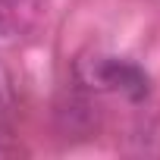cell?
<instances>
[{"instance_id": "6da1fadb", "label": "cell", "mask_w": 160, "mask_h": 160, "mask_svg": "<svg viewBox=\"0 0 160 160\" xmlns=\"http://www.w3.org/2000/svg\"><path fill=\"white\" fill-rule=\"evenodd\" d=\"M75 82L85 91L122 94L135 104H141L151 94V78L138 63L122 60V57H107V53L82 57L75 63Z\"/></svg>"}, {"instance_id": "7a4b0ae2", "label": "cell", "mask_w": 160, "mask_h": 160, "mask_svg": "<svg viewBox=\"0 0 160 160\" xmlns=\"http://www.w3.org/2000/svg\"><path fill=\"white\" fill-rule=\"evenodd\" d=\"M47 0H0V41H19L35 32Z\"/></svg>"}, {"instance_id": "3957f363", "label": "cell", "mask_w": 160, "mask_h": 160, "mask_svg": "<svg viewBox=\"0 0 160 160\" xmlns=\"http://www.w3.org/2000/svg\"><path fill=\"white\" fill-rule=\"evenodd\" d=\"M16 154H22V148L16 141H10L7 132H0V157H16Z\"/></svg>"}]
</instances>
